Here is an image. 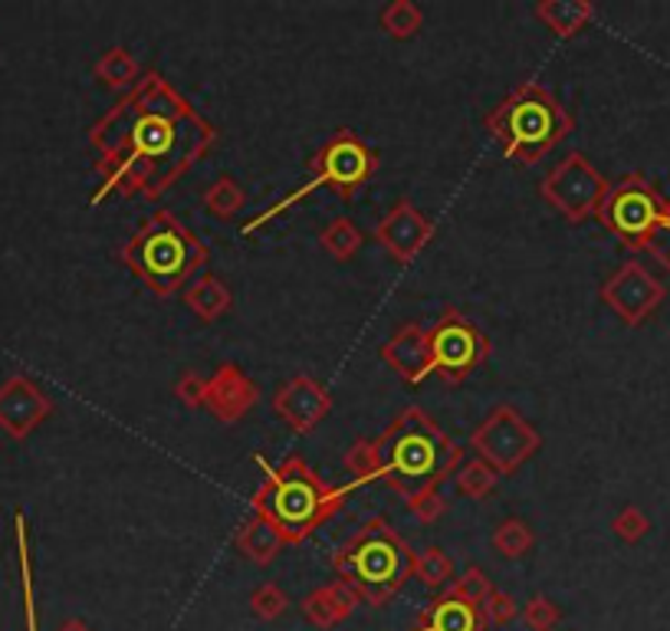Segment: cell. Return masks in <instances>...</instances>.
Returning a JSON list of instances; mask_svg holds the SVG:
<instances>
[{
    "label": "cell",
    "instance_id": "1",
    "mask_svg": "<svg viewBox=\"0 0 670 631\" xmlns=\"http://www.w3.org/2000/svg\"><path fill=\"white\" fill-rule=\"evenodd\" d=\"M89 145L102 175L89 204H102L112 195L158 201L217 145V125L161 73H145L89 129Z\"/></svg>",
    "mask_w": 670,
    "mask_h": 631
},
{
    "label": "cell",
    "instance_id": "2",
    "mask_svg": "<svg viewBox=\"0 0 670 631\" xmlns=\"http://www.w3.org/2000/svg\"><path fill=\"white\" fill-rule=\"evenodd\" d=\"M464 464V451L447 438L427 411L404 408L375 441H355L345 451V467L355 474L351 487L381 480L404 500L440 487Z\"/></svg>",
    "mask_w": 670,
    "mask_h": 631
},
{
    "label": "cell",
    "instance_id": "3",
    "mask_svg": "<svg viewBox=\"0 0 670 631\" xmlns=\"http://www.w3.org/2000/svg\"><path fill=\"white\" fill-rule=\"evenodd\" d=\"M264 467V487L250 497V510L267 517L287 543H306L330 517L345 507V497L355 490L351 484L333 487L326 484L300 454H290L283 464H270L254 454Z\"/></svg>",
    "mask_w": 670,
    "mask_h": 631
},
{
    "label": "cell",
    "instance_id": "4",
    "mask_svg": "<svg viewBox=\"0 0 670 631\" xmlns=\"http://www.w3.org/2000/svg\"><path fill=\"white\" fill-rule=\"evenodd\" d=\"M330 566L338 583H345L358 596V602L381 609L411 579L414 553L388 520L371 517L335 550Z\"/></svg>",
    "mask_w": 670,
    "mask_h": 631
},
{
    "label": "cell",
    "instance_id": "5",
    "mask_svg": "<svg viewBox=\"0 0 670 631\" xmlns=\"http://www.w3.org/2000/svg\"><path fill=\"white\" fill-rule=\"evenodd\" d=\"M576 119L569 109L539 82L516 86L500 106L487 112V132L503 145L516 165H539L562 139H569Z\"/></svg>",
    "mask_w": 670,
    "mask_h": 631
},
{
    "label": "cell",
    "instance_id": "6",
    "mask_svg": "<svg viewBox=\"0 0 670 631\" xmlns=\"http://www.w3.org/2000/svg\"><path fill=\"white\" fill-rule=\"evenodd\" d=\"M211 251L175 214L158 211L122 247V264L161 300L188 287V280L208 264Z\"/></svg>",
    "mask_w": 670,
    "mask_h": 631
},
{
    "label": "cell",
    "instance_id": "7",
    "mask_svg": "<svg viewBox=\"0 0 670 631\" xmlns=\"http://www.w3.org/2000/svg\"><path fill=\"white\" fill-rule=\"evenodd\" d=\"M375 171H378V152L368 142H361L351 129H335L333 139L310 158V181L300 185L297 191H290L287 198L273 201L264 214L250 218L241 228V237H250L254 231L267 228L273 218L287 214L293 204H300L306 195H313L320 188H330L335 198L348 201L375 178Z\"/></svg>",
    "mask_w": 670,
    "mask_h": 631
},
{
    "label": "cell",
    "instance_id": "8",
    "mask_svg": "<svg viewBox=\"0 0 670 631\" xmlns=\"http://www.w3.org/2000/svg\"><path fill=\"white\" fill-rule=\"evenodd\" d=\"M668 211V201L661 198V191L638 171L618 178L602 208H599V221L618 237V244H625L628 251H648V241L655 237V231L661 228Z\"/></svg>",
    "mask_w": 670,
    "mask_h": 631
},
{
    "label": "cell",
    "instance_id": "9",
    "mask_svg": "<svg viewBox=\"0 0 670 631\" xmlns=\"http://www.w3.org/2000/svg\"><path fill=\"white\" fill-rule=\"evenodd\" d=\"M427 342H431V375L440 378L444 385L467 381L490 358L493 348L487 332L457 307L440 310L434 325L427 329Z\"/></svg>",
    "mask_w": 670,
    "mask_h": 631
},
{
    "label": "cell",
    "instance_id": "10",
    "mask_svg": "<svg viewBox=\"0 0 670 631\" xmlns=\"http://www.w3.org/2000/svg\"><path fill=\"white\" fill-rule=\"evenodd\" d=\"M470 447L477 451L480 461H487L500 477L516 474L529 457L539 454L543 438L539 431L513 408V405H496L470 434Z\"/></svg>",
    "mask_w": 670,
    "mask_h": 631
},
{
    "label": "cell",
    "instance_id": "11",
    "mask_svg": "<svg viewBox=\"0 0 670 631\" xmlns=\"http://www.w3.org/2000/svg\"><path fill=\"white\" fill-rule=\"evenodd\" d=\"M608 188H612V181L582 152H572L543 178L539 198L552 211H559L569 224H582L599 214Z\"/></svg>",
    "mask_w": 670,
    "mask_h": 631
},
{
    "label": "cell",
    "instance_id": "12",
    "mask_svg": "<svg viewBox=\"0 0 670 631\" xmlns=\"http://www.w3.org/2000/svg\"><path fill=\"white\" fill-rule=\"evenodd\" d=\"M665 284L638 261H625L602 287V300L615 310L625 325H641L665 303Z\"/></svg>",
    "mask_w": 670,
    "mask_h": 631
},
{
    "label": "cell",
    "instance_id": "13",
    "mask_svg": "<svg viewBox=\"0 0 670 631\" xmlns=\"http://www.w3.org/2000/svg\"><path fill=\"white\" fill-rule=\"evenodd\" d=\"M375 241L398 264H414V257H421V251L434 241V224L414 208V201L401 198L375 224Z\"/></svg>",
    "mask_w": 670,
    "mask_h": 631
},
{
    "label": "cell",
    "instance_id": "14",
    "mask_svg": "<svg viewBox=\"0 0 670 631\" xmlns=\"http://www.w3.org/2000/svg\"><path fill=\"white\" fill-rule=\"evenodd\" d=\"M53 411V401L49 395L26 375H10L3 385H0V428L23 441L30 438Z\"/></svg>",
    "mask_w": 670,
    "mask_h": 631
},
{
    "label": "cell",
    "instance_id": "15",
    "mask_svg": "<svg viewBox=\"0 0 670 631\" xmlns=\"http://www.w3.org/2000/svg\"><path fill=\"white\" fill-rule=\"evenodd\" d=\"M273 411L297 431V434H313L320 421L333 411V395L326 391L323 381L313 375H293L287 385L277 388L273 395Z\"/></svg>",
    "mask_w": 670,
    "mask_h": 631
},
{
    "label": "cell",
    "instance_id": "16",
    "mask_svg": "<svg viewBox=\"0 0 670 631\" xmlns=\"http://www.w3.org/2000/svg\"><path fill=\"white\" fill-rule=\"evenodd\" d=\"M260 405V388L247 372L234 362L217 365V372L208 378V398L204 408L221 421V424H237L244 421L254 408Z\"/></svg>",
    "mask_w": 670,
    "mask_h": 631
},
{
    "label": "cell",
    "instance_id": "17",
    "mask_svg": "<svg viewBox=\"0 0 670 631\" xmlns=\"http://www.w3.org/2000/svg\"><path fill=\"white\" fill-rule=\"evenodd\" d=\"M381 358L388 362V368H394L407 385H421L431 375V342H427V329L417 322H404L384 345H381Z\"/></svg>",
    "mask_w": 670,
    "mask_h": 631
},
{
    "label": "cell",
    "instance_id": "18",
    "mask_svg": "<svg viewBox=\"0 0 670 631\" xmlns=\"http://www.w3.org/2000/svg\"><path fill=\"white\" fill-rule=\"evenodd\" d=\"M407 631H487V622L480 606H470L454 599L450 593H440L424 606L417 626Z\"/></svg>",
    "mask_w": 670,
    "mask_h": 631
},
{
    "label": "cell",
    "instance_id": "19",
    "mask_svg": "<svg viewBox=\"0 0 670 631\" xmlns=\"http://www.w3.org/2000/svg\"><path fill=\"white\" fill-rule=\"evenodd\" d=\"M300 606H303V616H306L310 626L330 631L335 626H342L345 619H351V612L358 609V596L345 583L335 579V583L313 589Z\"/></svg>",
    "mask_w": 670,
    "mask_h": 631
},
{
    "label": "cell",
    "instance_id": "20",
    "mask_svg": "<svg viewBox=\"0 0 670 631\" xmlns=\"http://www.w3.org/2000/svg\"><path fill=\"white\" fill-rule=\"evenodd\" d=\"M283 546H287L283 533H280L267 517H260V513H254V517L241 527V533H237V550H241V556L250 560L254 566H270V563H277V556L283 553Z\"/></svg>",
    "mask_w": 670,
    "mask_h": 631
},
{
    "label": "cell",
    "instance_id": "21",
    "mask_svg": "<svg viewBox=\"0 0 670 631\" xmlns=\"http://www.w3.org/2000/svg\"><path fill=\"white\" fill-rule=\"evenodd\" d=\"M536 20L546 23L559 40H572L576 33H582L592 16H595V3L589 0H543L536 3Z\"/></svg>",
    "mask_w": 670,
    "mask_h": 631
},
{
    "label": "cell",
    "instance_id": "22",
    "mask_svg": "<svg viewBox=\"0 0 670 631\" xmlns=\"http://www.w3.org/2000/svg\"><path fill=\"white\" fill-rule=\"evenodd\" d=\"M185 307L198 316L201 322H217L221 316L231 313L234 294H231V287L221 277L204 274V277H198L194 284L185 287Z\"/></svg>",
    "mask_w": 670,
    "mask_h": 631
},
{
    "label": "cell",
    "instance_id": "23",
    "mask_svg": "<svg viewBox=\"0 0 670 631\" xmlns=\"http://www.w3.org/2000/svg\"><path fill=\"white\" fill-rule=\"evenodd\" d=\"M96 79L105 86V89H112V92H129L138 79H142V66H138V59L125 49V46H112V49H105L102 56H99V63H96Z\"/></svg>",
    "mask_w": 670,
    "mask_h": 631
},
{
    "label": "cell",
    "instance_id": "24",
    "mask_svg": "<svg viewBox=\"0 0 670 631\" xmlns=\"http://www.w3.org/2000/svg\"><path fill=\"white\" fill-rule=\"evenodd\" d=\"M431 593H447V586L457 579V569H454V560L440 550V546H427L414 556V573Z\"/></svg>",
    "mask_w": 670,
    "mask_h": 631
},
{
    "label": "cell",
    "instance_id": "25",
    "mask_svg": "<svg viewBox=\"0 0 670 631\" xmlns=\"http://www.w3.org/2000/svg\"><path fill=\"white\" fill-rule=\"evenodd\" d=\"M496 480H500V474H496L487 461H480V457L460 464L457 474H454V487H457V494L467 497V500H487V497L496 490Z\"/></svg>",
    "mask_w": 670,
    "mask_h": 631
},
{
    "label": "cell",
    "instance_id": "26",
    "mask_svg": "<svg viewBox=\"0 0 670 631\" xmlns=\"http://www.w3.org/2000/svg\"><path fill=\"white\" fill-rule=\"evenodd\" d=\"M536 546V533L529 523L516 520V517H506L496 530H493V550L503 556V560H523L529 556Z\"/></svg>",
    "mask_w": 670,
    "mask_h": 631
},
{
    "label": "cell",
    "instance_id": "27",
    "mask_svg": "<svg viewBox=\"0 0 670 631\" xmlns=\"http://www.w3.org/2000/svg\"><path fill=\"white\" fill-rule=\"evenodd\" d=\"M13 533H16V560H20V586H23V616L26 631L36 629V602H33V563H30V533H26V517H13Z\"/></svg>",
    "mask_w": 670,
    "mask_h": 631
},
{
    "label": "cell",
    "instance_id": "28",
    "mask_svg": "<svg viewBox=\"0 0 670 631\" xmlns=\"http://www.w3.org/2000/svg\"><path fill=\"white\" fill-rule=\"evenodd\" d=\"M378 23H381V30H384L388 36H394V40H411V36H417L421 26H424V10H421L417 3H411V0H394V3H388V7L381 10Z\"/></svg>",
    "mask_w": 670,
    "mask_h": 631
},
{
    "label": "cell",
    "instance_id": "29",
    "mask_svg": "<svg viewBox=\"0 0 670 631\" xmlns=\"http://www.w3.org/2000/svg\"><path fill=\"white\" fill-rule=\"evenodd\" d=\"M244 204H247V191L234 181V178H217L208 191H204V208H208V214L211 218H217V221H231L237 211H244Z\"/></svg>",
    "mask_w": 670,
    "mask_h": 631
},
{
    "label": "cell",
    "instance_id": "30",
    "mask_svg": "<svg viewBox=\"0 0 670 631\" xmlns=\"http://www.w3.org/2000/svg\"><path fill=\"white\" fill-rule=\"evenodd\" d=\"M361 244H365V237L348 218H335L333 224H326V231L320 234V247L333 261H351L361 251Z\"/></svg>",
    "mask_w": 670,
    "mask_h": 631
},
{
    "label": "cell",
    "instance_id": "31",
    "mask_svg": "<svg viewBox=\"0 0 670 631\" xmlns=\"http://www.w3.org/2000/svg\"><path fill=\"white\" fill-rule=\"evenodd\" d=\"M447 593L454 596V599H460V602H470V606H483L496 589H493V583H490V576L480 569V566H470L467 573H460L450 586H447Z\"/></svg>",
    "mask_w": 670,
    "mask_h": 631
},
{
    "label": "cell",
    "instance_id": "32",
    "mask_svg": "<svg viewBox=\"0 0 670 631\" xmlns=\"http://www.w3.org/2000/svg\"><path fill=\"white\" fill-rule=\"evenodd\" d=\"M290 606V596L277 586V583H264L254 589L250 596V612L260 619V622H277Z\"/></svg>",
    "mask_w": 670,
    "mask_h": 631
},
{
    "label": "cell",
    "instance_id": "33",
    "mask_svg": "<svg viewBox=\"0 0 670 631\" xmlns=\"http://www.w3.org/2000/svg\"><path fill=\"white\" fill-rule=\"evenodd\" d=\"M407 513H411L417 523L431 527V523H437L440 517L450 513V500H447L437 487H431V490H421V494L407 497Z\"/></svg>",
    "mask_w": 670,
    "mask_h": 631
},
{
    "label": "cell",
    "instance_id": "34",
    "mask_svg": "<svg viewBox=\"0 0 670 631\" xmlns=\"http://www.w3.org/2000/svg\"><path fill=\"white\" fill-rule=\"evenodd\" d=\"M559 619H562V609L552 599H546V596H533L523 606V622L533 631H552L559 626Z\"/></svg>",
    "mask_w": 670,
    "mask_h": 631
},
{
    "label": "cell",
    "instance_id": "35",
    "mask_svg": "<svg viewBox=\"0 0 670 631\" xmlns=\"http://www.w3.org/2000/svg\"><path fill=\"white\" fill-rule=\"evenodd\" d=\"M480 612H483V622L487 626H510L516 616H520V602L513 599V596H506V593H493L483 606H480Z\"/></svg>",
    "mask_w": 670,
    "mask_h": 631
},
{
    "label": "cell",
    "instance_id": "36",
    "mask_svg": "<svg viewBox=\"0 0 670 631\" xmlns=\"http://www.w3.org/2000/svg\"><path fill=\"white\" fill-rule=\"evenodd\" d=\"M615 533L625 540V543H638L648 530H651V520L645 517V510H638V507H625L618 517H615Z\"/></svg>",
    "mask_w": 670,
    "mask_h": 631
},
{
    "label": "cell",
    "instance_id": "37",
    "mask_svg": "<svg viewBox=\"0 0 670 631\" xmlns=\"http://www.w3.org/2000/svg\"><path fill=\"white\" fill-rule=\"evenodd\" d=\"M175 395L185 408H204V398H208V378H201L198 372H185L178 381H175Z\"/></svg>",
    "mask_w": 670,
    "mask_h": 631
},
{
    "label": "cell",
    "instance_id": "38",
    "mask_svg": "<svg viewBox=\"0 0 670 631\" xmlns=\"http://www.w3.org/2000/svg\"><path fill=\"white\" fill-rule=\"evenodd\" d=\"M648 254L665 267L670 274V201H668V211H665V221H661V228L655 231V237L648 241Z\"/></svg>",
    "mask_w": 670,
    "mask_h": 631
},
{
    "label": "cell",
    "instance_id": "39",
    "mask_svg": "<svg viewBox=\"0 0 670 631\" xmlns=\"http://www.w3.org/2000/svg\"><path fill=\"white\" fill-rule=\"evenodd\" d=\"M56 631H92V629H89L82 619H69V622H63V626H59Z\"/></svg>",
    "mask_w": 670,
    "mask_h": 631
}]
</instances>
